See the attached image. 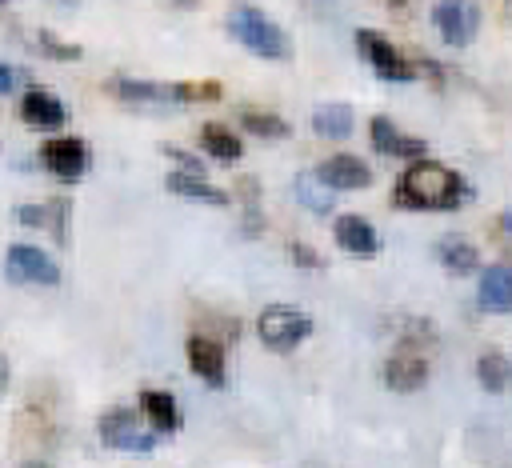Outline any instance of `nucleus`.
Here are the masks:
<instances>
[{"instance_id":"27","label":"nucleus","mask_w":512,"mask_h":468,"mask_svg":"<svg viewBox=\"0 0 512 468\" xmlns=\"http://www.w3.org/2000/svg\"><path fill=\"white\" fill-rule=\"evenodd\" d=\"M164 156H172V160L180 164V172L204 176V164H200V156H192V152H184V148H176V144H164Z\"/></svg>"},{"instance_id":"26","label":"nucleus","mask_w":512,"mask_h":468,"mask_svg":"<svg viewBox=\"0 0 512 468\" xmlns=\"http://www.w3.org/2000/svg\"><path fill=\"white\" fill-rule=\"evenodd\" d=\"M36 44H40V52L52 56V60H80V48H76V44H60V40H52L48 32H36Z\"/></svg>"},{"instance_id":"22","label":"nucleus","mask_w":512,"mask_h":468,"mask_svg":"<svg viewBox=\"0 0 512 468\" xmlns=\"http://www.w3.org/2000/svg\"><path fill=\"white\" fill-rule=\"evenodd\" d=\"M292 196H296L308 212H316V216L332 212V188H328L316 172H300V176L292 180Z\"/></svg>"},{"instance_id":"34","label":"nucleus","mask_w":512,"mask_h":468,"mask_svg":"<svg viewBox=\"0 0 512 468\" xmlns=\"http://www.w3.org/2000/svg\"><path fill=\"white\" fill-rule=\"evenodd\" d=\"M508 12H512V0H508Z\"/></svg>"},{"instance_id":"19","label":"nucleus","mask_w":512,"mask_h":468,"mask_svg":"<svg viewBox=\"0 0 512 468\" xmlns=\"http://www.w3.org/2000/svg\"><path fill=\"white\" fill-rule=\"evenodd\" d=\"M480 308L484 312H512V268L496 264L480 276Z\"/></svg>"},{"instance_id":"31","label":"nucleus","mask_w":512,"mask_h":468,"mask_svg":"<svg viewBox=\"0 0 512 468\" xmlns=\"http://www.w3.org/2000/svg\"><path fill=\"white\" fill-rule=\"evenodd\" d=\"M20 468H52V464H44V460H28V464H20Z\"/></svg>"},{"instance_id":"35","label":"nucleus","mask_w":512,"mask_h":468,"mask_svg":"<svg viewBox=\"0 0 512 468\" xmlns=\"http://www.w3.org/2000/svg\"><path fill=\"white\" fill-rule=\"evenodd\" d=\"M0 4H4V0H0Z\"/></svg>"},{"instance_id":"21","label":"nucleus","mask_w":512,"mask_h":468,"mask_svg":"<svg viewBox=\"0 0 512 468\" xmlns=\"http://www.w3.org/2000/svg\"><path fill=\"white\" fill-rule=\"evenodd\" d=\"M312 128L324 140H348L352 136V108L348 104H320L312 112Z\"/></svg>"},{"instance_id":"25","label":"nucleus","mask_w":512,"mask_h":468,"mask_svg":"<svg viewBox=\"0 0 512 468\" xmlns=\"http://www.w3.org/2000/svg\"><path fill=\"white\" fill-rule=\"evenodd\" d=\"M476 376H480L484 392H504L508 380H512V368H508V360H504L500 352H484V356L476 360Z\"/></svg>"},{"instance_id":"23","label":"nucleus","mask_w":512,"mask_h":468,"mask_svg":"<svg viewBox=\"0 0 512 468\" xmlns=\"http://www.w3.org/2000/svg\"><path fill=\"white\" fill-rule=\"evenodd\" d=\"M436 256H440V264H444L448 272H456V276H464V272H472V268L480 264L476 248H472L468 240H460V236H444V240L436 244Z\"/></svg>"},{"instance_id":"24","label":"nucleus","mask_w":512,"mask_h":468,"mask_svg":"<svg viewBox=\"0 0 512 468\" xmlns=\"http://www.w3.org/2000/svg\"><path fill=\"white\" fill-rule=\"evenodd\" d=\"M240 124H244V132L260 136V140H284V136L292 132V124H288L284 116L260 112V108H244V112H240Z\"/></svg>"},{"instance_id":"30","label":"nucleus","mask_w":512,"mask_h":468,"mask_svg":"<svg viewBox=\"0 0 512 468\" xmlns=\"http://www.w3.org/2000/svg\"><path fill=\"white\" fill-rule=\"evenodd\" d=\"M4 388H8V360H4V352H0V396H4Z\"/></svg>"},{"instance_id":"18","label":"nucleus","mask_w":512,"mask_h":468,"mask_svg":"<svg viewBox=\"0 0 512 468\" xmlns=\"http://www.w3.org/2000/svg\"><path fill=\"white\" fill-rule=\"evenodd\" d=\"M140 408H144L152 432H176V428H180V404H176L172 392L144 388V392H140Z\"/></svg>"},{"instance_id":"3","label":"nucleus","mask_w":512,"mask_h":468,"mask_svg":"<svg viewBox=\"0 0 512 468\" xmlns=\"http://www.w3.org/2000/svg\"><path fill=\"white\" fill-rule=\"evenodd\" d=\"M256 332L272 352H292L300 340L312 336V316H304L300 308H288V304H272L256 316Z\"/></svg>"},{"instance_id":"29","label":"nucleus","mask_w":512,"mask_h":468,"mask_svg":"<svg viewBox=\"0 0 512 468\" xmlns=\"http://www.w3.org/2000/svg\"><path fill=\"white\" fill-rule=\"evenodd\" d=\"M28 80V72H20V68H12V64H0V96H8L16 84H24Z\"/></svg>"},{"instance_id":"6","label":"nucleus","mask_w":512,"mask_h":468,"mask_svg":"<svg viewBox=\"0 0 512 468\" xmlns=\"http://www.w3.org/2000/svg\"><path fill=\"white\" fill-rule=\"evenodd\" d=\"M4 276L12 284H56L60 280V268L36 244H12L8 248V260H4Z\"/></svg>"},{"instance_id":"2","label":"nucleus","mask_w":512,"mask_h":468,"mask_svg":"<svg viewBox=\"0 0 512 468\" xmlns=\"http://www.w3.org/2000/svg\"><path fill=\"white\" fill-rule=\"evenodd\" d=\"M228 32H232V40H240L252 56H264V60H288V56H292L288 32H284L276 20H268L260 8H248V4L232 8V12H228Z\"/></svg>"},{"instance_id":"9","label":"nucleus","mask_w":512,"mask_h":468,"mask_svg":"<svg viewBox=\"0 0 512 468\" xmlns=\"http://www.w3.org/2000/svg\"><path fill=\"white\" fill-rule=\"evenodd\" d=\"M432 20L444 36V44L452 48H464L472 36H476V24H480V12L472 0H436L432 8Z\"/></svg>"},{"instance_id":"28","label":"nucleus","mask_w":512,"mask_h":468,"mask_svg":"<svg viewBox=\"0 0 512 468\" xmlns=\"http://www.w3.org/2000/svg\"><path fill=\"white\" fill-rule=\"evenodd\" d=\"M288 256H292V264H300V268H320L324 260H320V252H312L308 244H300V240H292L288 244Z\"/></svg>"},{"instance_id":"14","label":"nucleus","mask_w":512,"mask_h":468,"mask_svg":"<svg viewBox=\"0 0 512 468\" xmlns=\"http://www.w3.org/2000/svg\"><path fill=\"white\" fill-rule=\"evenodd\" d=\"M332 236H336V244L348 256H376L380 252V236H376V228L364 216H340L336 228H332Z\"/></svg>"},{"instance_id":"10","label":"nucleus","mask_w":512,"mask_h":468,"mask_svg":"<svg viewBox=\"0 0 512 468\" xmlns=\"http://www.w3.org/2000/svg\"><path fill=\"white\" fill-rule=\"evenodd\" d=\"M20 120L36 132H56V128L68 124V108H64L60 96H52L44 88H28L24 100H20Z\"/></svg>"},{"instance_id":"15","label":"nucleus","mask_w":512,"mask_h":468,"mask_svg":"<svg viewBox=\"0 0 512 468\" xmlns=\"http://www.w3.org/2000/svg\"><path fill=\"white\" fill-rule=\"evenodd\" d=\"M424 380H428V360L416 352H396L384 364V384L392 392H416V388H424Z\"/></svg>"},{"instance_id":"16","label":"nucleus","mask_w":512,"mask_h":468,"mask_svg":"<svg viewBox=\"0 0 512 468\" xmlns=\"http://www.w3.org/2000/svg\"><path fill=\"white\" fill-rule=\"evenodd\" d=\"M16 220L28 224V228H48L56 236V244H68V204L64 200H52V204H20L16 208Z\"/></svg>"},{"instance_id":"1","label":"nucleus","mask_w":512,"mask_h":468,"mask_svg":"<svg viewBox=\"0 0 512 468\" xmlns=\"http://www.w3.org/2000/svg\"><path fill=\"white\" fill-rule=\"evenodd\" d=\"M464 196H468V184L436 160H412L396 180V204L416 212H448Z\"/></svg>"},{"instance_id":"5","label":"nucleus","mask_w":512,"mask_h":468,"mask_svg":"<svg viewBox=\"0 0 512 468\" xmlns=\"http://www.w3.org/2000/svg\"><path fill=\"white\" fill-rule=\"evenodd\" d=\"M96 432L108 448L116 452H152L156 448V432H148L132 408H108L100 420H96Z\"/></svg>"},{"instance_id":"11","label":"nucleus","mask_w":512,"mask_h":468,"mask_svg":"<svg viewBox=\"0 0 512 468\" xmlns=\"http://www.w3.org/2000/svg\"><path fill=\"white\" fill-rule=\"evenodd\" d=\"M316 176H320L332 192H356V188H368V184H372V168H368L360 156H352V152L328 156V160L316 168Z\"/></svg>"},{"instance_id":"12","label":"nucleus","mask_w":512,"mask_h":468,"mask_svg":"<svg viewBox=\"0 0 512 468\" xmlns=\"http://www.w3.org/2000/svg\"><path fill=\"white\" fill-rule=\"evenodd\" d=\"M184 352H188V368H192L208 388H224V376H228V372H224V344H220V340L192 332L188 344H184Z\"/></svg>"},{"instance_id":"7","label":"nucleus","mask_w":512,"mask_h":468,"mask_svg":"<svg viewBox=\"0 0 512 468\" xmlns=\"http://www.w3.org/2000/svg\"><path fill=\"white\" fill-rule=\"evenodd\" d=\"M112 92H116L120 100H132V104H188V100H196V84L128 80V76H116V80H112Z\"/></svg>"},{"instance_id":"20","label":"nucleus","mask_w":512,"mask_h":468,"mask_svg":"<svg viewBox=\"0 0 512 468\" xmlns=\"http://www.w3.org/2000/svg\"><path fill=\"white\" fill-rule=\"evenodd\" d=\"M200 144H204V152H208L212 160H220V164H232V160L244 156L240 136H236L228 124H220V120H208V124L200 128Z\"/></svg>"},{"instance_id":"32","label":"nucleus","mask_w":512,"mask_h":468,"mask_svg":"<svg viewBox=\"0 0 512 468\" xmlns=\"http://www.w3.org/2000/svg\"><path fill=\"white\" fill-rule=\"evenodd\" d=\"M500 224H504V228H508V232H512V208H508V212H504V220H500Z\"/></svg>"},{"instance_id":"4","label":"nucleus","mask_w":512,"mask_h":468,"mask_svg":"<svg viewBox=\"0 0 512 468\" xmlns=\"http://www.w3.org/2000/svg\"><path fill=\"white\" fill-rule=\"evenodd\" d=\"M356 48H360V56L372 64V72H376L380 80H392V84L416 80V64L404 60L400 48H396L388 36H380V32H372V28H360V32H356Z\"/></svg>"},{"instance_id":"17","label":"nucleus","mask_w":512,"mask_h":468,"mask_svg":"<svg viewBox=\"0 0 512 468\" xmlns=\"http://www.w3.org/2000/svg\"><path fill=\"white\" fill-rule=\"evenodd\" d=\"M168 192L172 196H184V200H200V204H212V208H224L228 204V192L208 184L204 176H192V172H168Z\"/></svg>"},{"instance_id":"8","label":"nucleus","mask_w":512,"mask_h":468,"mask_svg":"<svg viewBox=\"0 0 512 468\" xmlns=\"http://www.w3.org/2000/svg\"><path fill=\"white\" fill-rule=\"evenodd\" d=\"M40 164L56 176V180H80L88 172V144L80 136H56L48 144H40Z\"/></svg>"},{"instance_id":"13","label":"nucleus","mask_w":512,"mask_h":468,"mask_svg":"<svg viewBox=\"0 0 512 468\" xmlns=\"http://www.w3.org/2000/svg\"><path fill=\"white\" fill-rule=\"evenodd\" d=\"M368 136H372V148L384 152V156H396V160H424V140L400 132L388 116H372Z\"/></svg>"},{"instance_id":"33","label":"nucleus","mask_w":512,"mask_h":468,"mask_svg":"<svg viewBox=\"0 0 512 468\" xmlns=\"http://www.w3.org/2000/svg\"><path fill=\"white\" fill-rule=\"evenodd\" d=\"M388 4H392V8H400V4H408V0H388Z\"/></svg>"}]
</instances>
